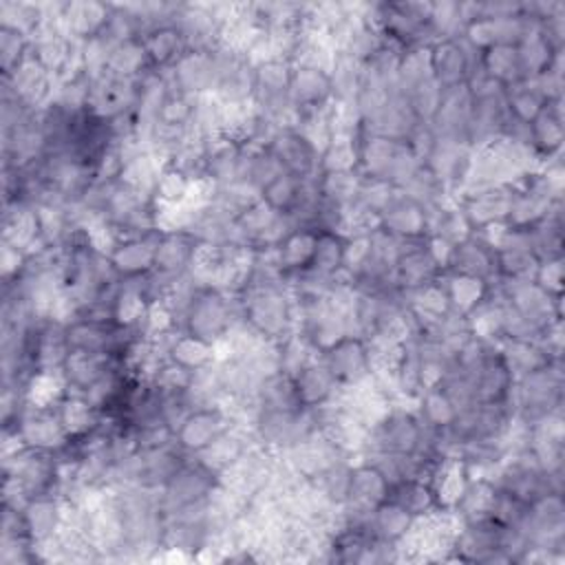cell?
<instances>
[{
    "label": "cell",
    "instance_id": "9",
    "mask_svg": "<svg viewBox=\"0 0 565 565\" xmlns=\"http://www.w3.org/2000/svg\"><path fill=\"white\" fill-rule=\"evenodd\" d=\"M455 203L466 216L472 234H481L492 225H501L508 221L510 210V185H481L461 192Z\"/></svg>",
    "mask_w": 565,
    "mask_h": 565
},
{
    "label": "cell",
    "instance_id": "12",
    "mask_svg": "<svg viewBox=\"0 0 565 565\" xmlns=\"http://www.w3.org/2000/svg\"><path fill=\"white\" fill-rule=\"evenodd\" d=\"M459 373H463L470 380L477 404H510V395L514 388V375H512L510 366L505 364L497 344H492L488 349V353L481 358V362L477 366H472L470 371H459Z\"/></svg>",
    "mask_w": 565,
    "mask_h": 565
},
{
    "label": "cell",
    "instance_id": "25",
    "mask_svg": "<svg viewBox=\"0 0 565 565\" xmlns=\"http://www.w3.org/2000/svg\"><path fill=\"white\" fill-rule=\"evenodd\" d=\"M53 408H55L71 441L88 439L90 435H95L102 428L104 415L84 393L66 388V393L57 399V404Z\"/></svg>",
    "mask_w": 565,
    "mask_h": 565
},
{
    "label": "cell",
    "instance_id": "44",
    "mask_svg": "<svg viewBox=\"0 0 565 565\" xmlns=\"http://www.w3.org/2000/svg\"><path fill=\"white\" fill-rule=\"evenodd\" d=\"M192 192L194 181L188 174H183L170 163L161 166V172L152 188V199L157 207H179L192 199Z\"/></svg>",
    "mask_w": 565,
    "mask_h": 565
},
{
    "label": "cell",
    "instance_id": "38",
    "mask_svg": "<svg viewBox=\"0 0 565 565\" xmlns=\"http://www.w3.org/2000/svg\"><path fill=\"white\" fill-rule=\"evenodd\" d=\"M309 181V179H307ZM305 179H298L289 172L278 174L276 179H271L267 185L260 188L258 196L263 203H267L276 214L280 216H289L302 201L305 196V188H307Z\"/></svg>",
    "mask_w": 565,
    "mask_h": 565
},
{
    "label": "cell",
    "instance_id": "15",
    "mask_svg": "<svg viewBox=\"0 0 565 565\" xmlns=\"http://www.w3.org/2000/svg\"><path fill=\"white\" fill-rule=\"evenodd\" d=\"M289 97L296 108V117L331 108L333 90L329 71L313 64H294Z\"/></svg>",
    "mask_w": 565,
    "mask_h": 565
},
{
    "label": "cell",
    "instance_id": "10",
    "mask_svg": "<svg viewBox=\"0 0 565 565\" xmlns=\"http://www.w3.org/2000/svg\"><path fill=\"white\" fill-rule=\"evenodd\" d=\"M163 75L172 90H179L192 97L214 95L218 84V66H216L214 49H207V51L188 49L177 60V64Z\"/></svg>",
    "mask_w": 565,
    "mask_h": 565
},
{
    "label": "cell",
    "instance_id": "35",
    "mask_svg": "<svg viewBox=\"0 0 565 565\" xmlns=\"http://www.w3.org/2000/svg\"><path fill=\"white\" fill-rule=\"evenodd\" d=\"M344 249H347L344 234L318 232L313 260L307 271H311L324 280H338L344 274Z\"/></svg>",
    "mask_w": 565,
    "mask_h": 565
},
{
    "label": "cell",
    "instance_id": "43",
    "mask_svg": "<svg viewBox=\"0 0 565 565\" xmlns=\"http://www.w3.org/2000/svg\"><path fill=\"white\" fill-rule=\"evenodd\" d=\"M331 77V90H333V104H355V97L362 86V64L349 57L347 53L338 51L333 57V64L329 68Z\"/></svg>",
    "mask_w": 565,
    "mask_h": 565
},
{
    "label": "cell",
    "instance_id": "31",
    "mask_svg": "<svg viewBox=\"0 0 565 565\" xmlns=\"http://www.w3.org/2000/svg\"><path fill=\"white\" fill-rule=\"evenodd\" d=\"M316 241H318L316 230L294 227L276 245V260H278V267L285 276V282L291 276L302 274V271L309 269V265L313 260V252H316Z\"/></svg>",
    "mask_w": 565,
    "mask_h": 565
},
{
    "label": "cell",
    "instance_id": "48",
    "mask_svg": "<svg viewBox=\"0 0 565 565\" xmlns=\"http://www.w3.org/2000/svg\"><path fill=\"white\" fill-rule=\"evenodd\" d=\"M31 53V38L0 24V66L2 77L11 75Z\"/></svg>",
    "mask_w": 565,
    "mask_h": 565
},
{
    "label": "cell",
    "instance_id": "41",
    "mask_svg": "<svg viewBox=\"0 0 565 565\" xmlns=\"http://www.w3.org/2000/svg\"><path fill=\"white\" fill-rule=\"evenodd\" d=\"M550 102L532 79L516 82L505 88V108L512 121L527 126Z\"/></svg>",
    "mask_w": 565,
    "mask_h": 565
},
{
    "label": "cell",
    "instance_id": "40",
    "mask_svg": "<svg viewBox=\"0 0 565 565\" xmlns=\"http://www.w3.org/2000/svg\"><path fill=\"white\" fill-rule=\"evenodd\" d=\"M415 413L428 428L448 430L459 408L441 386H435L419 393V397L415 399Z\"/></svg>",
    "mask_w": 565,
    "mask_h": 565
},
{
    "label": "cell",
    "instance_id": "28",
    "mask_svg": "<svg viewBox=\"0 0 565 565\" xmlns=\"http://www.w3.org/2000/svg\"><path fill=\"white\" fill-rule=\"evenodd\" d=\"M119 362L113 360L110 355L102 353H90V351H79L71 349L60 366V373L66 382L68 391L77 393H88L102 377L108 375L110 369H115Z\"/></svg>",
    "mask_w": 565,
    "mask_h": 565
},
{
    "label": "cell",
    "instance_id": "21",
    "mask_svg": "<svg viewBox=\"0 0 565 565\" xmlns=\"http://www.w3.org/2000/svg\"><path fill=\"white\" fill-rule=\"evenodd\" d=\"M391 494V481L386 475L371 463L369 459L353 461L349 499L342 508H351L358 512H373L380 503H384Z\"/></svg>",
    "mask_w": 565,
    "mask_h": 565
},
{
    "label": "cell",
    "instance_id": "45",
    "mask_svg": "<svg viewBox=\"0 0 565 565\" xmlns=\"http://www.w3.org/2000/svg\"><path fill=\"white\" fill-rule=\"evenodd\" d=\"M44 2H18V0H2L0 2V24L33 38L46 24Z\"/></svg>",
    "mask_w": 565,
    "mask_h": 565
},
{
    "label": "cell",
    "instance_id": "37",
    "mask_svg": "<svg viewBox=\"0 0 565 565\" xmlns=\"http://www.w3.org/2000/svg\"><path fill=\"white\" fill-rule=\"evenodd\" d=\"M477 62H479V68L490 79L501 84L503 88H508L516 82H523L516 46H512V44H494V46L481 51Z\"/></svg>",
    "mask_w": 565,
    "mask_h": 565
},
{
    "label": "cell",
    "instance_id": "46",
    "mask_svg": "<svg viewBox=\"0 0 565 565\" xmlns=\"http://www.w3.org/2000/svg\"><path fill=\"white\" fill-rule=\"evenodd\" d=\"M148 71H150V66H148V60H146L139 38L119 42L110 49L108 64H106L108 75L124 77V79H139Z\"/></svg>",
    "mask_w": 565,
    "mask_h": 565
},
{
    "label": "cell",
    "instance_id": "42",
    "mask_svg": "<svg viewBox=\"0 0 565 565\" xmlns=\"http://www.w3.org/2000/svg\"><path fill=\"white\" fill-rule=\"evenodd\" d=\"M415 519L399 508L395 501L386 499L384 503H380L373 512H371V530L373 534L391 545H397L413 527Z\"/></svg>",
    "mask_w": 565,
    "mask_h": 565
},
{
    "label": "cell",
    "instance_id": "8",
    "mask_svg": "<svg viewBox=\"0 0 565 565\" xmlns=\"http://www.w3.org/2000/svg\"><path fill=\"white\" fill-rule=\"evenodd\" d=\"M479 53L461 38H441L428 46L430 75L441 90L466 86Z\"/></svg>",
    "mask_w": 565,
    "mask_h": 565
},
{
    "label": "cell",
    "instance_id": "34",
    "mask_svg": "<svg viewBox=\"0 0 565 565\" xmlns=\"http://www.w3.org/2000/svg\"><path fill=\"white\" fill-rule=\"evenodd\" d=\"M563 53V49H556L536 26L532 33H527L519 44H516V55H519V66L523 79H534L543 71L552 66V62Z\"/></svg>",
    "mask_w": 565,
    "mask_h": 565
},
{
    "label": "cell",
    "instance_id": "2",
    "mask_svg": "<svg viewBox=\"0 0 565 565\" xmlns=\"http://www.w3.org/2000/svg\"><path fill=\"white\" fill-rule=\"evenodd\" d=\"M241 324L236 294L199 285L177 318V329L205 342H223Z\"/></svg>",
    "mask_w": 565,
    "mask_h": 565
},
{
    "label": "cell",
    "instance_id": "14",
    "mask_svg": "<svg viewBox=\"0 0 565 565\" xmlns=\"http://www.w3.org/2000/svg\"><path fill=\"white\" fill-rule=\"evenodd\" d=\"M380 227L404 243L424 241L430 234L428 207L402 190H395L393 199L380 214Z\"/></svg>",
    "mask_w": 565,
    "mask_h": 565
},
{
    "label": "cell",
    "instance_id": "11",
    "mask_svg": "<svg viewBox=\"0 0 565 565\" xmlns=\"http://www.w3.org/2000/svg\"><path fill=\"white\" fill-rule=\"evenodd\" d=\"M267 150L278 159L285 172L298 179H313L320 172V148L296 126H280Z\"/></svg>",
    "mask_w": 565,
    "mask_h": 565
},
{
    "label": "cell",
    "instance_id": "4",
    "mask_svg": "<svg viewBox=\"0 0 565 565\" xmlns=\"http://www.w3.org/2000/svg\"><path fill=\"white\" fill-rule=\"evenodd\" d=\"M2 475H11L20 481L31 497L53 494L60 490V459L53 452L20 446L2 457ZM60 494V492H57Z\"/></svg>",
    "mask_w": 565,
    "mask_h": 565
},
{
    "label": "cell",
    "instance_id": "24",
    "mask_svg": "<svg viewBox=\"0 0 565 565\" xmlns=\"http://www.w3.org/2000/svg\"><path fill=\"white\" fill-rule=\"evenodd\" d=\"M110 20V2L95 0H71L64 2L57 22L77 42H86L104 33Z\"/></svg>",
    "mask_w": 565,
    "mask_h": 565
},
{
    "label": "cell",
    "instance_id": "20",
    "mask_svg": "<svg viewBox=\"0 0 565 565\" xmlns=\"http://www.w3.org/2000/svg\"><path fill=\"white\" fill-rule=\"evenodd\" d=\"M444 274V269L439 267V263L435 260V256L430 254L426 238L424 241H411L402 245V252L395 260V282L404 289V291H413L417 287H424L433 280H439Z\"/></svg>",
    "mask_w": 565,
    "mask_h": 565
},
{
    "label": "cell",
    "instance_id": "33",
    "mask_svg": "<svg viewBox=\"0 0 565 565\" xmlns=\"http://www.w3.org/2000/svg\"><path fill=\"white\" fill-rule=\"evenodd\" d=\"M441 285L448 294L452 311L463 318L492 294V282L459 271H444Z\"/></svg>",
    "mask_w": 565,
    "mask_h": 565
},
{
    "label": "cell",
    "instance_id": "22",
    "mask_svg": "<svg viewBox=\"0 0 565 565\" xmlns=\"http://www.w3.org/2000/svg\"><path fill=\"white\" fill-rule=\"evenodd\" d=\"M66 508H68L66 499L57 492L38 494L24 503L22 512L35 547L53 541L60 534L66 519Z\"/></svg>",
    "mask_w": 565,
    "mask_h": 565
},
{
    "label": "cell",
    "instance_id": "16",
    "mask_svg": "<svg viewBox=\"0 0 565 565\" xmlns=\"http://www.w3.org/2000/svg\"><path fill=\"white\" fill-rule=\"evenodd\" d=\"M199 245V238L190 230H161L152 271L166 280L183 278L192 269Z\"/></svg>",
    "mask_w": 565,
    "mask_h": 565
},
{
    "label": "cell",
    "instance_id": "47",
    "mask_svg": "<svg viewBox=\"0 0 565 565\" xmlns=\"http://www.w3.org/2000/svg\"><path fill=\"white\" fill-rule=\"evenodd\" d=\"M362 174L358 170H347V172H318L316 177V188L320 196L338 207H349L360 190Z\"/></svg>",
    "mask_w": 565,
    "mask_h": 565
},
{
    "label": "cell",
    "instance_id": "6",
    "mask_svg": "<svg viewBox=\"0 0 565 565\" xmlns=\"http://www.w3.org/2000/svg\"><path fill=\"white\" fill-rule=\"evenodd\" d=\"M236 424H247V422L225 404L199 406V408L190 411L188 417L174 430V444L185 455L192 457V455L201 452L205 446H210L225 430L234 428Z\"/></svg>",
    "mask_w": 565,
    "mask_h": 565
},
{
    "label": "cell",
    "instance_id": "7",
    "mask_svg": "<svg viewBox=\"0 0 565 565\" xmlns=\"http://www.w3.org/2000/svg\"><path fill=\"white\" fill-rule=\"evenodd\" d=\"M331 371L340 388H355L373 377L371 347L360 333H349L318 355Z\"/></svg>",
    "mask_w": 565,
    "mask_h": 565
},
{
    "label": "cell",
    "instance_id": "27",
    "mask_svg": "<svg viewBox=\"0 0 565 565\" xmlns=\"http://www.w3.org/2000/svg\"><path fill=\"white\" fill-rule=\"evenodd\" d=\"M161 342V351H163V360H170L179 366H183L190 373H199L203 369H210L218 353H216V344L205 342L196 335H190L185 331H172L163 338H157Z\"/></svg>",
    "mask_w": 565,
    "mask_h": 565
},
{
    "label": "cell",
    "instance_id": "49",
    "mask_svg": "<svg viewBox=\"0 0 565 565\" xmlns=\"http://www.w3.org/2000/svg\"><path fill=\"white\" fill-rule=\"evenodd\" d=\"M534 280L552 296H563V258L539 263Z\"/></svg>",
    "mask_w": 565,
    "mask_h": 565
},
{
    "label": "cell",
    "instance_id": "32",
    "mask_svg": "<svg viewBox=\"0 0 565 565\" xmlns=\"http://www.w3.org/2000/svg\"><path fill=\"white\" fill-rule=\"evenodd\" d=\"M505 364L510 366L514 380L525 375V373H532L550 362H556V360H563V358H556L541 340H527V338H501L497 342Z\"/></svg>",
    "mask_w": 565,
    "mask_h": 565
},
{
    "label": "cell",
    "instance_id": "3",
    "mask_svg": "<svg viewBox=\"0 0 565 565\" xmlns=\"http://www.w3.org/2000/svg\"><path fill=\"white\" fill-rule=\"evenodd\" d=\"M510 406L514 411V419L525 426L550 413L563 411V360L516 377Z\"/></svg>",
    "mask_w": 565,
    "mask_h": 565
},
{
    "label": "cell",
    "instance_id": "18",
    "mask_svg": "<svg viewBox=\"0 0 565 565\" xmlns=\"http://www.w3.org/2000/svg\"><path fill=\"white\" fill-rule=\"evenodd\" d=\"M159 232L146 234V236H128V238H117V243L110 247L106 254L115 274L121 280H137L143 278L152 271L154 267V247Z\"/></svg>",
    "mask_w": 565,
    "mask_h": 565
},
{
    "label": "cell",
    "instance_id": "17",
    "mask_svg": "<svg viewBox=\"0 0 565 565\" xmlns=\"http://www.w3.org/2000/svg\"><path fill=\"white\" fill-rule=\"evenodd\" d=\"M470 113H472V95H470L468 86H457V88L444 90L439 106L430 119V128L435 130V135L439 139L468 143Z\"/></svg>",
    "mask_w": 565,
    "mask_h": 565
},
{
    "label": "cell",
    "instance_id": "39",
    "mask_svg": "<svg viewBox=\"0 0 565 565\" xmlns=\"http://www.w3.org/2000/svg\"><path fill=\"white\" fill-rule=\"evenodd\" d=\"M362 130V128H360ZM360 130L333 132L320 152V172L358 170L360 159Z\"/></svg>",
    "mask_w": 565,
    "mask_h": 565
},
{
    "label": "cell",
    "instance_id": "26",
    "mask_svg": "<svg viewBox=\"0 0 565 565\" xmlns=\"http://www.w3.org/2000/svg\"><path fill=\"white\" fill-rule=\"evenodd\" d=\"M446 271L470 274L494 285L497 282L494 247L481 234H470L463 241L452 245V254Z\"/></svg>",
    "mask_w": 565,
    "mask_h": 565
},
{
    "label": "cell",
    "instance_id": "36",
    "mask_svg": "<svg viewBox=\"0 0 565 565\" xmlns=\"http://www.w3.org/2000/svg\"><path fill=\"white\" fill-rule=\"evenodd\" d=\"M391 501L404 508L413 519H422L439 512L430 481L426 479H402L391 486Z\"/></svg>",
    "mask_w": 565,
    "mask_h": 565
},
{
    "label": "cell",
    "instance_id": "23",
    "mask_svg": "<svg viewBox=\"0 0 565 565\" xmlns=\"http://www.w3.org/2000/svg\"><path fill=\"white\" fill-rule=\"evenodd\" d=\"M294 388L300 406L311 411L333 404L342 393L340 384L320 358H313L294 375Z\"/></svg>",
    "mask_w": 565,
    "mask_h": 565
},
{
    "label": "cell",
    "instance_id": "19",
    "mask_svg": "<svg viewBox=\"0 0 565 565\" xmlns=\"http://www.w3.org/2000/svg\"><path fill=\"white\" fill-rule=\"evenodd\" d=\"M563 141V99H554L527 124V146L541 163H547L561 157Z\"/></svg>",
    "mask_w": 565,
    "mask_h": 565
},
{
    "label": "cell",
    "instance_id": "29",
    "mask_svg": "<svg viewBox=\"0 0 565 565\" xmlns=\"http://www.w3.org/2000/svg\"><path fill=\"white\" fill-rule=\"evenodd\" d=\"M472 479V472L463 459L457 455L444 457L437 461V466L430 472V486L437 499L439 510H455L461 494L466 492L468 483Z\"/></svg>",
    "mask_w": 565,
    "mask_h": 565
},
{
    "label": "cell",
    "instance_id": "13",
    "mask_svg": "<svg viewBox=\"0 0 565 565\" xmlns=\"http://www.w3.org/2000/svg\"><path fill=\"white\" fill-rule=\"evenodd\" d=\"M2 430L18 433L22 446L46 450L53 455H60L71 444L55 408H40V406L26 404L18 424L13 428H2Z\"/></svg>",
    "mask_w": 565,
    "mask_h": 565
},
{
    "label": "cell",
    "instance_id": "1",
    "mask_svg": "<svg viewBox=\"0 0 565 565\" xmlns=\"http://www.w3.org/2000/svg\"><path fill=\"white\" fill-rule=\"evenodd\" d=\"M241 307V324L267 342H280L296 331L294 298L282 278L247 276L236 294Z\"/></svg>",
    "mask_w": 565,
    "mask_h": 565
},
{
    "label": "cell",
    "instance_id": "5",
    "mask_svg": "<svg viewBox=\"0 0 565 565\" xmlns=\"http://www.w3.org/2000/svg\"><path fill=\"white\" fill-rule=\"evenodd\" d=\"M216 483V475L205 470L194 457H188L179 466V470L168 479V483L159 490V505L163 516L205 503Z\"/></svg>",
    "mask_w": 565,
    "mask_h": 565
},
{
    "label": "cell",
    "instance_id": "30",
    "mask_svg": "<svg viewBox=\"0 0 565 565\" xmlns=\"http://www.w3.org/2000/svg\"><path fill=\"white\" fill-rule=\"evenodd\" d=\"M139 40H141L150 71H157V73L170 71L177 64V60L188 51L181 31L172 22L159 24L146 31Z\"/></svg>",
    "mask_w": 565,
    "mask_h": 565
}]
</instances>
